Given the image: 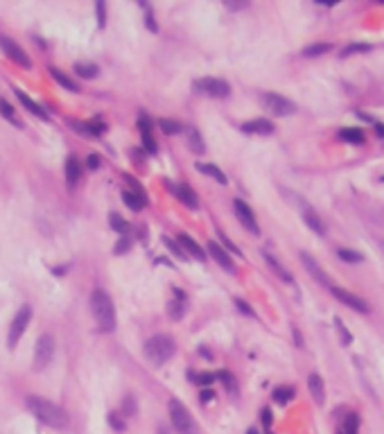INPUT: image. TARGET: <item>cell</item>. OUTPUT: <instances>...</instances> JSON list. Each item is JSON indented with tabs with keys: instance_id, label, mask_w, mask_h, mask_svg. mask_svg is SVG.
<instances>
[{
	"instance_id": "57",
	"label": "cell",
	"mask_w": 384,
	"mask_h": 434,
	"mask_svg": "<svg viewBox=\"0 0 384 434\" xmlns=\"http://www.w3.org/2000/svg\"><path fill=\"white\" fill-rule=\"evenodd\" d=\"M337 434H343V432H341V429H339V432H337Z\"/></svg>"
},
{
	"instance_id": "7",
	"label": "cell",
	"mask_w": 384,
	"mask_h": 434,
	"mask_svg": "<svg viewBox=\"0 0 384 434\" xmlns=\"http://www.w3.org/2000/svg\"><path fill=\"white\" fill-rule=\"evenodd\" d=\"M30 319H32V307H30V305H21V310L16 312V316H14L12 325H9V337H7L9 348H14L18 342H21V337H23V333H25V328H27V323H30Z\"/></svg>"
},
{
	"instance_id": "23",
	"label": "cell",
	"mask_w": 384,
	"mask_h": 434,
	"mask_svg": "<svg viewBox=\"0 0 384 434\" xmlns=\"http://www.w3.org/2000/svg\"><path fill=\"white\" fill-rule=\"evenodd\" d=\"M339 138L343 140V143H350V145H361L366 140L364 131L359 129V127H346V129L339 131Z\"/></svg>"
},
{
	"instance_id": "17",
	"label": "cell",
	"mask_w": 384,
	"mask_h": 434,
	"mask_svg": "<svg viewBox=\"0 0 384 434\" xmlns=\"http://www.w3.org/2000/svg\"><path fill=\"white\" fill-rule=\"evenodd\" d=\"M307 389H310L314 402L323 405V402H325V387H323V380H321L319 373H310V375H307Z\"/></svg>"
},
{
	"instance_id": "47",
	"label": "cell",
	"mask_w": 384,
	"mask_h": 434,
	"mask_svg": "<svg viewBox=\"0 0 384 434\" xmlns=\"http://www.w3.org/2000/svg\"><path fill=\"white\" fill-rule=\"evenodd\" d=\"M145 25L149 27V32H158V25L154 23V16H152V9L147 7V14H145Z\"/></svg>"
},
{
	"instance_id": "24",
	"label": "cell",
	"mask_w": 384,
	"mask_h": 434,
	"mask_svg": "<svg viewBox=\"0 0 384 434\" xmlns=\"http://www.w3.org/2000/svg\"><path fill=\"white\" fill-rule=\"evenodd\" d=\"M197 170L201 172V174L212 176V179H215L217 183H221V185L228 183V181H226V174H224V172H221L217 165H212V163H197Z\"/></svg>"
},
{
	"instance_id": "11",
	"label": "cell",
	"mask_w": 384,
	"mask_h": 434,
	"mask_svg": "<svg viewBox=\"0 0 384 434\" xmlns=\"http://www.w3.org/2000/svg\"><path fill=\"white\" fill-rule=\"evenodd\" d=\"M233 208H235V215H237L239 224H242L248 233H253V235L260 233L258 220H255V215H253V210H251V206H248V203H244L242 199H233Z\"/></svg>"
},
{
	"instance_id": "4",
	"label": "cell",
	"mask_w": 384,
	"mask_h": 434,
	"mask_svg": "<svg viewBox=\"0 0 384 434\" xmlns=\"http://www.w3.org/2000/svg\"><path fill=\"white\" fill-rule=\"evenodd\" d=\"M170 420L179 434H197V423L190 416V409L176 398L170 400Z\"/></svg>"
},
{
	"instance_id": "29",
	"label": "cell",
	"mask_w": 384,
	"mask_h": 434,
	"mask_svg": "<svg viewBox=\"0 0 384 434\" xmlns=\"http://www.w3.org/2000/svg\"><path fill=\"white\" fill-rule=\"evenodd\" d=\"M75 72L81 77V79H93V77H97V66H95V63H81V61H77L75 63Z\"/></svg>"
},
{
	"instance_id": "18",
	"label": "cell",
	"mask_w": 384,
	"mask_h": 434,
	"mask_svg": "<svg viewBox=\"0 0 384 434\" xmlns=\"http://www.w3.org/2000/svg\"><path fill=\"white\" fill-rule=\"evenodd\" d=\"M179 244H181V251H183V253H190L194 260H206V253H203V249L199 247V244L194 242L190 235L181 233V235H179Z\"/></svg>"
},
{
	"instance_id": "6",
	"label": "cell",
	"mask_w": 384,
	"mask_h": 434,
	"mask_svg": "<svg viewBox=\"0 0 384 434\" xmlns=\"http://www.w3.org/2000/svg\"><path fill=\"white\" fill-rule=\"evenodd\" d=\"M54 337L50 333L41 335L34 346V371H43L54 357Z\"/></svg>"
},
{
	"instance_id": "39",
	"label": "cell",
	"mask_w": 384,
	"mask_h": 434,
	"mask_svg": "<svg viewBox=\"0 0 384 434\" xmlns=\"http://www.w3.org/2000/svg\"><path fill=\"white\" fill-rule=\"evenodd\" d=\"M131 249V240H129V235H122L120 240H117V244H115V249H113V251H115V256H124L126 251H129Z\"/></svg>"
},
{
	"instance_id": "12",
	"label": "cell",
	"mask_w": 384,
	"mask_h": 434,
	"mask_svg": "<svg viewBox=\"0 0 384 434\" xmlns=\"http://www.w3.org/2000/svg\"><path fill=\"white\" fill-rule=\"evenodd\" d=\"M138 129H140V136H143V147L147 149L149 154H156V140L152 136V120H149L145 113L138 116Z\"/></svg>"
},
{
	"instance_id": "19",
	"label": "cell",
	"mask_w": 384,
	"mask_h": 434,
	"mask_svg": "<svg viewBox=\"0 0 384 434\" xmlns=\"http://www.w3.org/2000/svg\"><path fill=\"white\" fill-rule=\"evenodd\" d=\"M303 222H305L307 226H310L312 231H314L316 235H325V224H323V220H321L319 215H316L312 208H303Z\"/></svg>"
},
{
	"instance_id": "45",
	"label": "cell",
	"mask_w": 384,
	"mask_h": 434,
	"mask_svg": "<svg viewBox=\"0 0 384 434\" xmlns=\"http://www.w3.org/2000/svg\"><path fill=\"white\" fill-rule=\"evenodd\" d=\"M197 384H203V387H208V384H212L215 382V375L212 373H201V375H197V380H194Z\"/></svg>"
},
{
	"instance_id": "41",
	"label": "cell",
	"mask_w": 384,
	"mask_h": 434,
	"mask_svg": "<svg viewBox=\"0 0 384 434\" xmlns=\"http://www.w3.org/2000/svg\"><path fill=\"white\" fill-rule=\"evenodd\" d=\"M368 50H370L368 43H352V45H348V48H343L341 57H348V54H352V52H368Z\"/></svg>"
},
{
	"instance_id": "56",
	"label": "cell",
	"mask_w": 384,
	"mask_h": 434,
	"mask_svg": "<svg viewBox=\"0 0 384 434\" xmlns=\"http://www.w3.org/2000/svg\"><path fill=\"white\" fill-rule=\"evenodd\" d=\"M246 434H258V432H255V429H248V432H246Z\"/></svg>"
},
{
	"instance_id": "22",
	"label": "cell",
	"mask_w": 384,
	"mask_h": 434,
	"mask_svg": "<svg viewBox=\"0 0 384 434\" xmlns=\"http://www.w3.org/2000/svg\"><path fill=\"white\" fill-rule=\"evenodd\" d=\"M16 97H18V99H21V104H23V106H25V108H27V111H30V113H32V116H39V118H41V120H48V113H45V111H43V108H41V106H39V104H36V102H34V99H32V97H27V95H25V93H23V90H21V88H16Z\"/></svg>"
},
{
	"instance_id": "40",
	"label": "cell",
	"mask_w": 384,
	"mask_h": 434,
	"mask_svg": "<svg viewBox=\"0 0 384 434\" xmlns=\"http://www.w3.org/2000/svg\"><path fill=\"white\" fill-rule=\"evenodd\" d=\"M334 325H337V333L341 335V344L343 346H348V344L352 342V337H350V333L346 330V325H343V321L341 319H334Z\"/></svg>"
},
{
	"instance_id": "8",
	"label": "cell",
	"mask_w": 384,
	"mask_h": 434,
	"mask_svg": "<svg viewBox=\"0 0 384 434\" xmlns=\"http://www.w3.org/2000/svg\"><path fill=\"white\" fill-rule=\"evenodd\" d=\"M194 88L199 93L208 95V97H228L230 86L224 79H217V77H203V79L194 81Z\"/></svg>"
},
{
	"instance_id": "38",
	"label": "cell",
	"mask_w": 384,
	"mask_h": 434,
	"mask_svg": "<svg viewBox=\"0 0 384 434\" xmlns=\"http://www.w3.org/2000/svg\"><path fill=\"white\" fill-rule=\"evenodd\" d=\"M122 411L124 416H136L138 414V405H136V398L134 396H126L124 402H122Z\"/></svg>"
},
{
	"instance_id": "26",
	"label": "cell",
	"mask_w": 384,
	"mask_h": 434,
	"mask_svg": "<svg viewBox=\"0 0 384 434\" xmlns=\"http://www.w3.org/2000/svg\"><path fill=\"white\" fill-rule=\"evenodd\" d=\"M79 176H81V167H79V163H77V158H68L66 161V181H68V185H75L77 181H79Z\"/></svg>"
},
{
	"instance_id": "55",
	"label": "cell",
	"mask_w": 384,
	"mask_h": 434,
	"mask_svg": "<svg viewBox=\"0 0 384 434\" xmlns=\"http://www.w3.org/2000/svg\"><path fill=\"white\" fill-rule=\"evenodd\" d=\"M377 247L382 249V253H384V240H379V242H377Z\"/></svg>"
},
{
	"instance_id": "58",
	"label": "cell",
	"mask_w": 384,
	"mask_h": 434,
	"mask_svg": "<svg viewBox=\"0 0 384 434\" xmlns=\"http://www.w3.org/2000/svg\"><path fill=\"white\" fill-rule=\"evenodd\" d=\"M382 181H384V179H382Z\"/></svg>"
},
{
	"instance_id": "1",
	"label": "cell",
	"mask_w": 384,
	"mask_h": 434,
	"mask_svg": "<svg viewBox=\"0 0 384 434\" xmlns=\"http://www.w3.org/2000/svg\"><path fill=\"white\" fill-rule=\"evenodd\" d=\"M27 409H30L41 423L50 425V427H63V425L68 423L66 411H63L59 405H54V402L45 400V398L27 396Z\"/></svg>"
},
{
	"instance_id": "43",
	"label": "cell",
	"mask_w": 384,
	"mask_h": 434,
	"mask_svg": "<svg viewBox=\"0 0 384 434\" xmlns=\"http://www.w3.org/2000/svg\"><path fill=\"white\" fill-rule=\"evenodd\" d=\"M217 378H219L221 382H224V387L228 389V391H235V382H233V375H230L228 371H219V373H217Z\"/></svg>"
},
{
	"instance_id": "48",
	"label": "cell",
	"mask_w": 384,
	"mask_h": 434,
	"mask_svg": "<svg viewBox=\"0 0 384 434\" xmlns=\"http://www.w3.org/2000/svg\"><path fill=\"white\" fill-rule=\"evenodd\" d=\"M86 163H88L90 170H97V167H99V156H97V154H90V156L86 158Z\"/></svg>"
},
{
	"instance_id": "10",
	"label": "cell",
	"mask_w": 384,
	"mask_h": 434,
	"mask_svg": "<svg viewBox=\"0 0 384 434\" xmlns=\"http://www.w3.org/2000/svg\"><path fill=\"white\" fill-rule=\"evenodd\" d=\"M0 48H3V52L7 54V59H12V61L18 63L21 68H32V61H30V57L25 54V50H23L16 41L9 39V36L0 34Z\"/></svg>"
},
{
	"instance_id": "30",
	"label": "cell",
	"mask_w": 384,
	"mask_h": 434,
	"mask_svg": "<svg viewBox=\"0 0 384 434\" xmlns=\"http://www.w3.org/2000/svg\"><path fill=\"white\" fill-rule=\"evenodd\" d=\"M158 127H161V131H163V134H167V136H176V134H181V131H183V125H181V122L167 120V118H163V120L158 122Z\"/></svg>"
},
{
	"instance_id": "54",
	"label": "cell",
	"mask_w": 384,
	"mask_h": 434,
	"mask_svg": "<svg viewBox=\"0 0 384 434\" xmlns=\"http://www.w3.org/2000/svg\"><path fill=\"white\" fill-rule=\"evenodd\" d=\"M375 127H377V134L384 136V125H375Z\"/></svg>"
},
{
	"instance_id": "33",
	"label": "cell",
	"mask_w": 384,
	"mask_h": 434,
	"mask_svg": "<svg viewBox=\"0 0 384 434\" xmlns=\"http://www.w3.org/2000/svg\"><path fill=\"white\" fill-rule=\"evenodd\" d=\"M0 116H3V118H7V120L12 122V125L21 127V122H18L16 113H14V106L7 102V99H3V97H0Z\"/></svg>"
},
{
	"instance_id": "27",
	"label": "cell",
	"mask_w": 384,
	"mask_h": 434,
	"mask_svg": "<svg viewBox=\"0 0 384 434\" xmlns=\"http://www.w3.org/2000/svg\"><path fill=\"white\" fill-rule=\"evenodd\" d=\"M50 75H52V79L57 81V84H61L66 90H70V93H77L79 90V86L75 84V81L70 79V77H66L61 70H57V68H50Z\"/></svg>"
},
{
	"instance_id": "3",
	"label": "cell",
	"mask_w": 384,
	"mask_h": 434,
	"mask_svg": "<svg viewBox=\"0 0 384 434\" xmlns=\"http://www.w3.org/2000/svg\"><path fill=\"white\" fill-rule=\"evenodd\" d=\"M174 351H176L174 339L167 337V335H154V337H149L147 342H145V348H143L145 357H147L154 366H163L167 360H172Z\"/></svg>"
},
{
	"instance_id": "25",
	"label": "cell",
	"mask_w": 384,
	"mask_h": 434,
	"mask_svg": "<svg viewBox=\"0 0 384 434\" xmlns=\"http://www.w3.org/2000/svg\"><path fill=\"white\" fill-rule=\"evenodd\" d=\"M122 199H124V203L131 208V210H143L145 203H147V199H145V192H131V190H126L124 194H122Z\"/></svg>"
},
{
	"instance_id": "36",
	"label": "cell",
	"mask_w": 384,
	"mask_h": 434,
	"mask_svg": "<svg viewBox=\"0 0 384 434\" xmlns=\"http://www.w3.org/2000/svg\"><path fill=\"white\" fill-rule=\"evenodd\" d=\"M357 427H359V418H357V414H348L346 420H343L341 432L343 434H357Z\"/></svg>"
},
{
	"instance_id": "13",
	"label": "cell",
	"mask_w": 384,
	"mask_h": 434,
	"mask_svg": "<svg viewBox=\"0 0 384 434\" xmlns=\"http://www.w3.org/2000/svg\"><path fill=\"white\" fill-rule=\"evenodd\" d=\"M208 253H210L212 260H215L219 267H224L228 274H235V265H233V260H230V256L217 242H208Z\"/></svg>"
},
{
	"instance_id": "28",
	"label": "cell",
	"mask_w": 384,
	"mask_h": 434,
	"mask_svg": "<svg viewBox=\"0 0 384 434\" xmlns=\"http://www.w3.org/2000/svg\"><path fill=\"white\" fill-rule=\"evenodd\" d=\"M167 314L172 316L174 321H179V319H183V314H185V298H172L170 303H167Z\"/></svg>"
},
{
	"instance_id": "32",
	"label": "cell",
	"mask_w": 384,
	"mask_h": 434,
	"mask_svg": "<svg viewBox=\"0 0 384 434\" xmlns=\"http://www.w3.org/2000/svg\"><path fill=\"white\" fill-rule=\"evenodd\" d=\"M330 50H332V45L330 43H312V45H307V48L303 50V57H321V54L330 52Z\"/></svg>"
},
{
	"instance_id": "53",
	"label": "cell",
	"mask_w": 384,
	"mask_h": 434,
	"mask_svg": "<svg viewBox=\"0 0 384 434\" xmlns=\"http://www.w3.org/2000/svg\"><path fill=\"white\" fill-rule=\"evenodd\" d=\"M294 337H296V346H303V339H301V335H298L296 328H294Z\"/></svg>"
},
{
	"instance_id": "35",
	"label": "cell",
	"mask_w": 384,
	"mask_h": 434,
	"mask_svg": "<svg viewBox=\"0 0 384 434\" xmlns=\"http://www.w3.org/2000/svg\"><path fill=\"white\" fill-rule=\"evenodd\" d=\"M108 224H111V229H113V231H117V233H122V235L129 233V224H126V222L122 220V217L117 215V212H113V215L108 217Z\"/></svg>"
},
{
	"instance_id": "50",
	"label": "cell",
	"mask_w": 384,
	"mask_h": 434,
	"mask_svg": "<svg viewBox=\"0 0 384 434\" xmlns=\"http://www.w3.org/2000/svg\"><path fill=\"white\" fill-rule=\"evenodd\" d=\"M262 423H265L267 429L271 427V411L269 409H262Z\"/></svg>"
},
{
	"instance_id": "44",
	"label": "cell",
	"mask_w": 384,
	"mask_h": 434,
	"mask_svg": "<svg viewBox=\"0 0 384 434\" xmlns=\"http://www.w3.org/2000/svg\"><path fill=\"white\" fill-rule=\"evenodd\" d=\"M95 9H97V25L104 27V25H106V5L99 0V3L95 5Z\"/></svg>"
},
{
	"instance_id": "2",
	"label": "cell",
	"mask_w": 384,
	"mask_h": 434,
	"mask_svg": "<svg viewBox=\"0 0 384 434\" xmlns=\"http://www.w3.org/2000/svg\"><path fill=\"white\" fill-rule=\"evenodd\" d=\"M90 310H93L99 330L111 333L115 328V307H113L111 296L104 289H93V294H90Z\"/></svg>"
},
{
	"instance_id": "9",
	"label": "cell",
	"mask_w": 384,
	"mask_h": 434,
	"mask_svg": "<svg viewBox=\"0 0 384 434\" xmlns=\"http://www.w3.org/2000/svg\"><path fill=\"white\" fill-rule=\"evenodd\" d=\"M330 294H332L337 301H341L343 305H348L350 310L359 312V314H368V312H370L368 303H366L364 298H359L357 294L348 292V289H343V287H330Z\"/></svg>"
},
{
	"instance_id": "14",
	"label": "cell",
	"mask_w": 384,
	"mask_h": 434,
	"mask_svg": "<svg viewBox=\"0 0 384 434\" xmlns=\"http://www.w3.org/2000/svg\"><path fill=\"white\" fill-rule=\"evenodd\" d=\"M172 188V192L179 197V201L183 203V206H188L190 210H197L199 208V197L192 192V188L190 185H172V183H167Z\"/></svg>"
},
{
	"instance_id": "5",
	"label": "cell",
	"mask_w": 384,
	"mask_h": 434,
	"mask_svg": "<svg viewBox=\"0 0 384 434\" xmlns=\"http://www.w3.org/2000/svg\"><path fill=\"white\" fill-rule=\"evenodd\" d=\"M260 104L265 106V111H269L271 116H278V118L292 116V113L296 111V104H294L292 99L278 95V93H262L260 95Z\"/></svg>"
},
{
	"instance_id": "46",
	"label": "cell",
	"mask_w": 384,
	"mask_h": 434,
	"mask_svg": "<svg viewBox=\"0 0 384 434\" xmlns=\"http://www.w3.org/2000/svg\"><path fill=\"white\" fill-rule=\"evenodd\" d=\"M235 305H237V310L239 312H244V314H248V316H255V312L248 307V303H244L242 298H235Z\"/></svg>"
},
{
	"instance_id": "21",
	"label": "cell",
	"mask_w": 384,
	"mask_h": 434,
	"mask_svg": "<svg viewBox=\"0 0 384 434\" xmlns=\"http://www.w3.org/2000/svg\"><path fill=\"white\" fill-rule=\"evenodd\" d=\"M262 258H265V260H267V265H269V267H271V269H274V274H276V276H278V278H283V280H285V283H294V278H292V274H289V271H287V269H285V267H283V265H280V262H278V260H276V258H274V256H271V253H269V251H262Z\"/></svg>"
},
{
	"instance_id": "52",
	"label": "cell",
	"mask_w": 384,
	"mask_h": 434,
	"mask_svg": "<svg viewBox=\"0 0 384 434\" xmlns=\"http://www.w3.org/2000/svg\"><path fill=\"white\" fill-rule=\"evenodd\" d=\"M226 7L228 9H244V7H248V3H228V0H226Z\"/></svg>"
},
{
	"instance_id": "51",
	"label": "cell",
	"mask_w": 384,
	"mask_h": 434,
	"mask_svg": "<svg viewBox=\"0 0 384 434\" xmlns=\"http://www.w3.org/2000/svg\"><path fill=\"white\" fill-rule=\"evenodd\" d=\"M199 400H201V402H210L212 400V391H210V389H203L201 396H199Z\"/></svg>"
},
{
	"instance_id": "31",
	"label": "cell",
	"mask_w": 384,
	"mask_h": 434,
	"mask_svg": "<svg viewBox=\"0 0 384 434\" xmlns=\"http://www.w3.org/2000/svg\"><path fill=\"white\" fill-rule=\"evenodd\" d=\"M294 398V387H278V389H274V400L278 402V405H287L289 400Z\"/></svg>"
},
{
	"instance_id": "42",
	"label": "cell",
	"mask_w": 384,
	"mask_h": 434,
	"mask_svg": "<svg viewBox=\"0 0 384 434\" xmlns=\"http://www.w3.org/2000/svg\"><path fill=\"white\" fill-rule=\"evenodd\" d=\"M163 244H165V247L170 249V251H172V256H174V258H181V260H183V258H185V253L181 251V249H179V244H176L174 240H170V238H163Z\"/></svg>"
},
{
	"instance_id": "37",
	"label": "cell",
	"mask_w": 384,
	"mask_h": 434,
	"mask_svg": "<svg viewBox=\"0 0 384 434\" xmlns=\"http://www.w3.org/2000/svg\"><path fill=\"white\" fill-rule=\"evenodd\" d=\"M108 425H111L115 432H124V429H126L124 416H120L117 411H111V414H108Z\"/></svg>"
},
{
	"instance_id": "16",
	"label": "cell",
	"mask_w": 384,
	"mask_h": 434,
	"mask_svg": "<svg viewBox=\"0 0 384 434\" xmlns=\"http://www.w3.org/2000/svg\"><path fill=\"white\" fill-rule=\"evenodd\" d=\"M301 260H303V265H305V269L310 271V276L314 280H319L321 285H328L330 287V280H328V276L323 274V269H321L319 265H316V260L310 256V253H305V251H301Z\"/></svg>"
},
{
	"instance_id": "49",
	"label": "cell",
	"mask_w": 384,
	"mask_h": 434,
	"mask_svg": "<svg viewBox=\"0 0 384 434\" xmlns=\"http://www.w3.org/2000/svg\"><path fill=\"white\" fill-rule=\"evenodd\" d=\"M219 240H221V242H224V244H226V247H228V249H230V251H233V253H237V256H239V249H237V247H235V244H233V242H230V240H228V238H226V235H224V233H219Z\"/></svg>"
},
{
	"instance_id": "15",
	"label": "cell",
	"mask_w": 384,
	"mask_h": 434,
	"mask_svg": "<svg viewBox=\"0 0 384 434\" xmlns=\"http://www.w3.org/2000/svg\"><path fill=\"white\" fill-rule=\"evenodd\" d=\"M244 134H258V136H269L274 134V122L265 120V118H255V120H248L242 125Z\"/></svg>"
},
{
	"instance_id": "20",
	"label": "cell",
	"mask_w": 384,
	"mask_h": 434,
	"mask_svg": "<svg viewBox=\"0 0 384 434\" xmlns=\"http://www.w3.org/2000/svg\"><path fill=\"white\" fill-rule=\"evenodd\" d=\"M183 131H185V136H188V145H190L192 152H197V154L206 152V145H203V138H201V134L197 131V127L188 125V127H183Z\"/></svg>"
},
{
	"instance_id": "34",
	"label": "cell",
	"mask_w": 384,
	"mask_h": 434,
	"mask_svg": "<svg viewBox=\"0 0 384 434\" xmlns=\"http://www.w3.org/2000/svg\"><path fill=\"white\" fill-rule=\"evenodd\" d=\"M337 256L341 258L343 262H361L364 256L359 251H352V249H337Z\"/></svg>"
}]
</instances>
